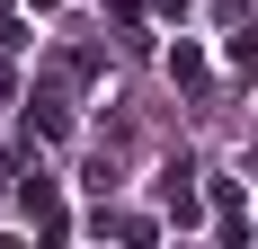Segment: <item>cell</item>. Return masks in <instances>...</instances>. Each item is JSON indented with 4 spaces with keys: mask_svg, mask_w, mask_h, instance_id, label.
<instances>
[{
    "mask_svg": "<svg viewBox=\"0 0 258 249\" xmlns=\"http://www.w3.org/2000/svg\"><path fill=\"white\" fill-rule=\"evenodd\" d=\"M62 80H72V72H62ZM62 80L27 89V134H36V143H62V134H72V89H62Z\"/></svg>",
    "mask_w": 258,
    "mask_h": 249,
    "instance_id": "1",
    "label": "cell"
},
{
    "mask_svg": "<svg viewBox=\"0 0 258 249\" xmlns=\"http://www.w3.org/2000/svg\"><path fill=\"white\" fill-rule=\"evenodd\" d=\"M89 231H98V240H160L152 214H89Z\"/></svg>",
    "mask_w": 258,
    "mask_h": 249,
    "instance_id": "2",
    "label": "cell"
},
{
    "mask_svg": "<svg viewBox=\"0 0 258 249\" xmlns=\"http://www.w3.org/2000/svg\"><path fill=\"white\" fill-rule=\"evenodd\" d=\"M214 231H223V240H249V205H240V187H214Z\"/></svg>",
    "mask_w": 258,
    "mask_h": 249,
    "instance_id": "3",
    "label": "cell"
},
{
    "mask_svg": "<svg viewBox=\"0 0 258 249\" xmlns=\"http://www.w3.org/2000/svg\"><path fill=\"white\" fill-rule=\"evenodd\" d=\"M223 63H232L240 80H258V27H232V36H223Z\"/></svg>",
    "mask_w": 258,
    "mask_h": 249,
    "instance_id": "4",
    "label": "cell"
},
{
    "mask_svg": "<svg viewBox=\"0 0 258 249\" xmlns=\"http://www.w3.org/2000/svg\"><path fill=\"white\" fill-rule=\"evenodd\" d=\"M169 80L196 89V80H205V53H196V45H169Z\"/></svg>",
    "mask_w": 258,
    "mask_h": 249,
    "instance_id": "5",
    "label": "cell"
},
{
    "mask_svg": "<svg viewBox=\"0 0 258 249\" xmlns=\"http://www.w3.org/2000/svg\"><path fill=\"white\" fill-rule=\"evenodd\" d=\"M36 9H72V0H36Z\"/></svg>",
    "mask_w": 258,
    "mask_h": 249,
    "instance_id": "6",
    "label": "cell"
},
{
    "mask_svg": "<svg viewBox=\"0 0 258 249\" xmlns=\"http://www.w3.org/2000/svg\"><path fill=\"white\" fill-rule=\"evenodd\" d=\"M160 9H187V0H160Z\"/></svg>",
    "mask_w": 258,
    "mask_h": 249,
    "instance_id": "7",
    "label": "cell"
}]
</instances>
